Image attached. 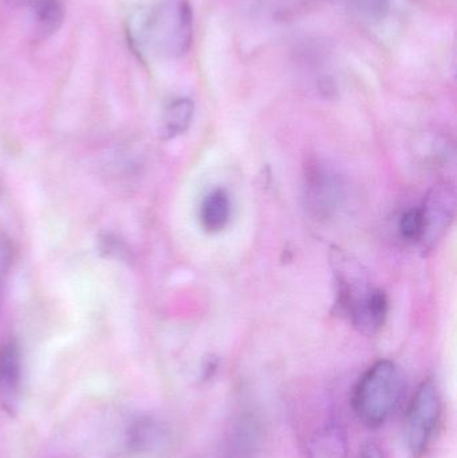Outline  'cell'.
I'll return each mask as SVG.
<instances>
[{
    "label": "cell",
    "instance_id": "1",
    "mask_svg": "<svg viewBox=\"0 0 457 458\" xmlns=\"http://www.w3.org/2000/svg\"><path fill=\"white\" fill-rule=\"evenodd\" d=\"M129 45L140 58L177 59L188 53L193 39L190 0H155L134 11L126 26Z\"/></svg>",
    "mask_w": 457,
    "mask_h": 458
},
{
    "label": "cell",
    "instance_id": "2",
    "mask_svg": "<svg viewBox=\"0 0 457 458\" xmlns=\"http://www.w3.org/2000/svg\"><path fill=\"white\" fill-rule=\"evenodd\" d=\"M405 393V379L392 360H378L370 366L354 387L351 406L365 427H383L399 408Z\"/></svg>",
    "mask_w": 457,
    "mask_h": 458
},
{
    "label": "cell",
    "instance_id": "3",
    "mask_svg": "<svg viewBox=\"0 0 457 458\" xmlns=\"http://www.w3.org/2000/svg\"><path fill=\"white\" fill-rule=\"evenodd\" d=\"M442 416L439 390L431 379L416 390L405 416V443L413 458L423 457L431 448Z\"/></svg>",
    "mask_w": 457,
    "mask_h": 458
},
{
    "label": "cell",
    "instance_id": "4",
    "mask_svg": "<svg viewBox=\"0 0 457 458\" xmlns=\"http://www.w3.org/2000/svg\"><path fill=\"white\" fill-rule=\"evenodd\" d=\"M123 443L131 458H168L174 448L173 430L160 417L140 414L126 425Z\"/></svg>",
    "mask_w": 457,
    "mask_h": 458
},
{
    "label": "cell",
    "instance_id": "5",
    "mask_svg": "<svg viewBox=\"0 0 457 458\" xmlns=\"http://www.w3.org/2000/svg\"><path fill=\"white\" fill-rule=\"evenodd\" d=\"M263 443L262 420L252 411H241L225 425L209 458H258Z\"/></svg>",
    "mask_w": 457,
    "mask_h": 458
},
{
    "label": "cell",
    "instance_id": "6",
    "mask_svg": "<svg viewBox=\"0 0 457 458\" xmlns=\"http://www.w3.org/2000/svg\"><path fill=\"white\" fill-rule=\"evenodd\" d=\"M354 327L365 335H376L388 317V298L380 288L367 287L357 293L343 310Z\"/></svg>",
    "mask_w": 457,
    "mask_h": 458
},
{
    "label": "cell",
    "instance_id": "7",
    "mask_svg": "<svg viewBox=\"0 0 457 458\" xmlns=\"http://www.w3.org/2000/svg\"><path fill=\"white\" fill-rule=\"evenodd\" d=\"M21 377L23 365L21 347L10 339L0 344V406L7 413L13 414L18 408Z\"/></svg>",
    "mask_w": 457,
    "mask_h": 458
},
{
    "label": "cell",
    "instance_id": "8",
    "mask_svg": "<svg viewBox=\"0 0 457 458\" xmlns=\"http://www.w3.org/2000/svg\"><path fill=\"white\" fill-rule=\"evenodd\" d=\"M306 200L317 216H327L340 201V184L321 166H314L306 176Z\"/></svg>",
    "mask_w": 457,
    "mask_h": 458
},
{
    "label": "cell",
    "instance_id": "9",
    "mask_svg": "<svg viewBox=\"0 0 457 458\" xmlns=\"http://www.w3.org/2000/svg\"><path fill=\"white\" fill-rule=\"evenodd\" d=\"M308 458H346L348 441L343 427L334 420L319 421L306 438Z\"/></svg>",
    "mask_w": 457,
    "mask_h": 458
},
{
    "label": "cell",
    "instance_id": "10",
    "mask_svg": "<svg viewBox=\"0 0 457 458\" xmlns=\"http://www.w3.org/2000/svg\"><path fill=\"white\" fill-rule=\"evenodd\" d=\"M230 195L223 188H215L204 196L199 211L201 227L208 233H217L227 227L231 219Z\"/></svg>",
    "mask_w": 457,
    "mask_h": 458
},
{
    "label": "cell",
    "instance_id": "11",
    "mask_svg": "<svg viewBox=\"0 0 457 458\" xmlns=\"http://www.w3.org/2000/svg\"><path fill=\"white\" fill-rule=\"evenodd\" d=\"M35 30L40 38L55 34L64 21V5L62 0H31L30 2Z\"/></svg>",
    "mask_w": 457,
    "mask_h": 458
},
{
    "label": "cell",
    "instance_id": "12",
    "mask_svg": "<svg viewBox=\"0 0 457 458\" xmlns=\"http://www.w3.org/2000/svg\"><path fill=\"white\" fill-rule=\"evenodd\" d=\"M195 105L190 98H176L164 110L161 136L172 140L185 133L192 123Z\"/></svg>",
    "mask_w": 457,
    "mask_h": 458
},
{
    "label": "cell",
    "instance_id": "13",
    "mask_svg": "<svg viewBox=\"0 0 457 458\" xmlns=\"http://www.w3.org/2000/svg\"><path fill=\"white\" fill-rule=\"evenodd\" d=\"M353 15L368 21H380L391 7V0H341Z\"/></svg>",
    "mask_w": 457,
    "mask_h": 458
},
{
    "label": "cell",
    "instance_id": "14",
    "mask_svg": "<svg viewBox=\"0 0 457 458\" xmlns=\"http://www.w3.org/2000/svg\"><path fill=\"white\" fill-rule=\"evenodd\" d=\"M400 233L408 242H420L426 233V219L423 208H412L405 212L400 220Z\"/></svg>",
    "mask_w": 457,
    "mask_h": 458
},
{
    "label": "cell",
    "instance_id": "15",
    "mask_svg": "<svg viewBox=\"0 0 457 458\" xmlns=\"http://www.w3.org/2000/svg\"><path fill=\"white\" fill-rule=\"evenodd\" d=\"M11 264H13V245L7 237L0 234V306H2L3 296H4Z\"/></svg>",
    "mask_w": 457,
    "mask_h": 458
},
{
    "label": "cell",
    "instance_id": "16",
    "mask_svg": "<svg viewBox=\"0 0 457 458\" xmlns=\"http://www.w3.org/2000/svg\"><path fill=\"white\" fill-rule=\"evenodd\" d=\"M356 458H386V456L377 444L368 443L360 449Z\"/></svg>",
    "mask_w": 457,
    "mask_h": 458
},
{
    "label": "cell",
    "instance_id": "17",
    "mask_svg": "<svg viewBox=\"0 0 457 458\" xmlns=\"http://www.w3.org/2000/svg\"><path fill=\"white\" fill-rule=\"evenodd\" d=\"M11 7H21V5L27 4L31 0H5Z\"/></svg>",
    "mask_w": 457,
    "mask_h": 458
}]
</instances>
